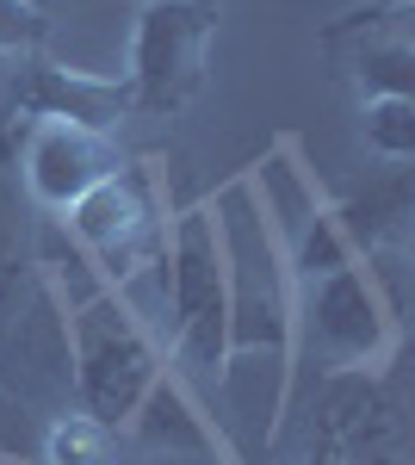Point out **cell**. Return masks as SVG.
<instances>
[{
	"mask_svg": "<svg viewBox=\"0 0 415 465\" xmlns=\"http://www.w3.org/2000/svg\"><path fill=\"white\" fill-rule=\"evenodd\" d=\"M131 440H137L149 460H193L205 465L217 460V447H223V434L211 429V416L199 410V397H193V385L186 379H173V372H162V385L143 397V410L131 416Z\"/></svg>",
	"mask_w": 415,
	"mask_h": 465,
	"instance_id": "cell-9",
	"label": "cell"
},
{
	"mask_svg": "<svg viewBox=\"0 0 415 465\" xmlns=\"http://www.w3.org/2000/svg\"><path fill=\"white\" fill-rule=\"evenodd\" d=\"M44 465H112V434L94 416L69 410L44 429Z\"/></svg>",
	"mask_w": 415,
	"mask_h": 465,
	"instance_id": "cell-14",
	"label": "cell"
},
{
	"mask_svg": "<svg viewBox=\"0 0 415 465\" xmlns=\"http://www.w3.org/2000/svg\"><path fill=\"white\" fill-rule=\"evenodd\" d=\"M32 6H37V0H32Z\"/></svg>",
	"mask_w": 415,
	"mask_h": 465,
	"instance_id": "cell-17",
	"label": "cell"
},
{
	"mask_svg": "<svg viewBox=\"0 0 415 465\" xmlns=\"http://www.w3.org/2000/svg\"><path fill=\"white\" fill-rule=\"evenodd\" d=\"M37 267L32 249V205L19 193V174H13V155H0V311L25 292V273Z\"/></svg>",
	"mask_w": 415,
	"mask_h": 465,
	"instance_id": "cell-12",
	"label": "cell"
},
{
	"mask_svg": "<svg viewBox=\"0 0 415 465\" xmlns=\"http://www.w3.org/2000/svg\"><path fill=\"white\" fill-rule=\"evenodd\" d=\"M131 155L118 149V131L87 124V118H37V124L19 131V143H13V174H19L25 205L32 212H50V217H69Z\"/></svg>",
	"mask_w": 415,
	"mask_h": 465,
	"instance_id": "cell-8",
	"label": "cell"
},
{
	"mask_svg": "<svg viewBox=\"0 0 415 465\" xmlns=\"http://www.w3.org/2000/svg\"><path fill=\"white\" fill-rule=\"evenodd\" d=\"M162 280H168L173 379L217 385L230 372V267H223V236L211 205H193L168 223Z\"/></svg>",
	"mask_w": 415,
	"mask_h": 465,
	"instance_id": "cell-3",
	"label": "cell"
},
{
	"mask_svg": "<svg viewBox=\"0 0 415 465\" xmlns=\"http://www.w3.org/2000/svg\"><path fill=\"white\" fill-rule=\"evenodd\" d=\"M291 335L322 372H379L403 335V298L390 292V261H347L291 286Z\"/></svg>",
	"mask_w": 415,
	"mask_h": 465,
	"instance_id": "cell-2",
	"label": "cell"
},
{
	"mask_svg": "<svg viewBox=\"0 0 415 465\" xmlns=\"http://www.w3.org/2000/svg\"><path fill=\"white\" fill-rule=\"evenodd\" d=\"M217 0H143L124 56V112L131 118H173L199 100L217 44Z\"/></svg>",
	"mask_w": 415,
	"mask_h": 465,
	"instance_id": "cell-6",
	"label": "cell"
},
{
	"mask_svg": "<svg viewBox=\"0 0 415 465\" xmlns=\"http://www.w3.org/2000/svg\"><path fill=\"white\" fill-rule=\"evenodd\" d=\"M149 465H193V460H149Z\"/></svg>",
	"mask_w": 415,
	"mask_h": 465,
	"instance_id": "cell-16",
	"label": "cell"
},
{
	"mask_svg": "<svg viewBox=\"0 0 415 465\" xmlns=\"http://www.w3.org/2000/svg\"><path fill=\"white\" fill-rule=\"evenodd\" d=\"M353 74H360V100H415V44L403 19L360 37Z\"/></svg>",
	"mask_w": 415,
	"mask_h": 465,
	"instance_id": "cell-11",
	"label": "cell"
},
{
	"mask_svg": "<svg viewBox=\"0 0 415 465\" xmlns=\"http://www.w3.org/2000/svg\"><path fill=\"white\" fill-rule=\"evenodd\" d=\"M69 372H74V410L94 416L105 434H124L143 397L162 385L168 360L143 317L124 304V292L94 286L69 311Z\"/></svg>",
	"mask_w": 415,
	"mask_h": 465,
	"instance_id": "cell-4",
	"label": "cell"
},
{
	"mask_svg": "<svg viewBox=\"0 0 415 465\" xmlns=\"http://www.w3.org/2000/svg\"><path fill=\"white\" fill-rule=\"evenodd\" d=\"M211 212L230 267V366L267 360L291 391V273L273 236V212H261L254 180H236Z\"/></svg>",
	"mask_w": 415,
	"mask_h": 465,
	"instance_id": "cell-1",
	"label": "cell"
},
{
	"mask_svg": "<svg viewBox=\"0 0 415 465\" xmlns=\"http://www.w3.org/2000/svg\"><path fill=\"white\" fill-rule=\"evenodd\" d=\"M360 143L384 168H410L415 155V100H360Z\"/></svg>",
	"mask_w": 415,
	"mask_h": 465,
	"instance_id": "cell-13",
	"label": "cell"
},
{
	"mask_svg": "<svg viewBox=\"0 0 415 465\" xmlns=\"http://www.w3.org/2000/svg\"><path fill=\"white\" fill-rule=\"evenodd\" d=\"M50 32V19H44V6L32 0H0V56H37V44Z\"/></svg>",
	"mask_w": 415,
	"mask_h": 465,
	"instance_id": "cell-15",
	"label": "cell"
},
{
	"mask_svg": "<svg viewBox=\"0 0 415 465\" xmlns=\"http://www.w3.org/2000/svg\"><path fill=\"white\" fill-rule=\"evenodd\" d=\"M329 217L341 223L347 249L360 254V261H379L390 242H403V230H410V168H384L379 180H366V186H353L347 199L329 205Z\"/></svg>",
	"mask_w": 415,
	"mask_h": 465,
	"instance_id": "cell-10",
	"label": "cell"
},
{
	"mask_svg": "<svg viewBox=\"0 0 415 465\" xmlns=\"http://www.w3.org/2000/svg\"><path fill=\"white\" fill-rule=\"evenodd\" d=\"M69 236L81 261L100 273L105 292L137 286L143 273H162V254H168V193H162V174L155 162H124L118 174L94 186L69 217Z\"/></svg>",
	"mask_w": 415,
	"mask_h": 465,
	"instance_id": "cell-5",
	"label": "cell"
},
{
	"mask_svg": "<svg viewBox=\"0 0 415 465\" xmlns=\"http://www.w3.org/2000/svg\"><path fill=\"white\" fill-rule=\"evenodd\" d=\"M304 465H410L403 397L379 372H322L304 410Z\"/></svg>",
	"mask_w": 415,
	"mask_h": 465,
	"instance_id": "cell-7",
	"label": "cell"
}]
</instances>
